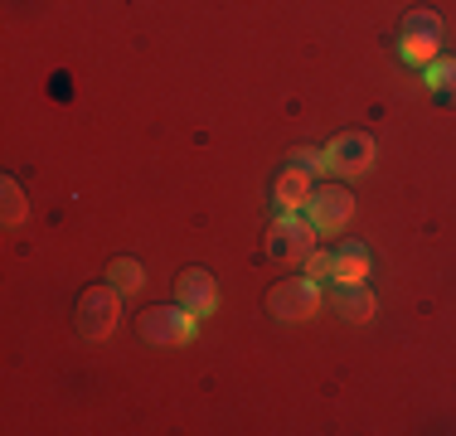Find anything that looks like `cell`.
Segmentation results:
<instances>
[{
    "label": "cell",
    "instance_id": "obj_1",
    "mask_svg": "<svg viewBox=\"0 0 456 436\" xmlns=\"http://www.w3.org/2000/svg\"><path fill=\"white\" fill-rule=\"evenodd\" d=\"M316 238H321V228L306 214H277L273 233H267V253L277 262H306L316 253Z\"/></svg>",
    "mask_w": 456,
    "mask_h": 436
},
{
    "label": "cell",
    "instance_id": "obj_2",
    "mask_svg": "<svg viewBox=\"0 0 456 436\" xmlns=\"http://www.w3.org/2000/svg\"><path fill=\"white\" fill-rule=\"evenodd\" d=\"M267 311H273L277 320H311V315L321 311V281H311L306 271L277 281V287L267 291Z\"/></svg>",
    "mask_w": 456,
    "mask_h": 436
},
{
    "label": "cell",
    "instance_id": "obj_3",
    "mask_svg": "<svg viewBox=\"0 0 456 436\" xmlns=\"http://www.w3.org/2000/svg\"><path fill=\"white\" fill-rule=\"evenodd\" d=\"M194 325H200V315L184 311V305H151V311H141V340L151 344H190L194 340Z\"/></svg>",
    "mask_w": 456,
    "mask_h": 436
},
{
    "label": "cell",
    "instance_id": "obj_4",
    "mask_svg": "<svg viewBox=\"0 0 456 436\" xmlns=\"http://www.w3.org/2000/svg\"><path fill=\"white\" fill-rule=\"evenodd\" d=\"M379 146L369 131H340V136L325 146V166H330V174H340V180H350V174H364L369 166H374Z\"/></svg>",
    "mask_w": 456,
    "mask_h": 436
},
{
    "label": "cell",
    "instance_id": "obj_5",
    "mask_svg": "<svg viewBox=\"0 0 456 436\" xmlns=\"http://www.w3.org/2000/svg\"><path fill=\"white\" fill-rule=\"evenodd\" d=\"M117 315H122V291H117L112 281H107V287L83 291L78 325H83V335H88V340H107V335L117 330Z\"/></svg>",
    "mask_w": 456,
    "mask_h": 436
},
{
    "label": "cell",
    "instance_id": "obj_6",
    "mask_svg": "<svg viewBox=\"0 0 456 436\" xmlns=\"http://www.w3.org/2000/svg\"><path fill=\"white\" fill-rule=\"evenodd\" d=\"M350 214H354V199H350L345 184H316V190H311L306 218L321 228V233H340V228L350 223Z\"/></svg>",
    "mask_w": 456,
    "mask_h": 436
},
{
    "label": "cell",
    "instance_id": "obj_7",
    "mask_svg": "<svg viewBox=\"0 0 456 436\" xmlns=\"http://www.w3.org/2000/svg\"><path fill=\"white\" fill-rule=\"evenodd\" d=\"M175 301L194 315H209L214 305H219V281H214L209 271L190 267V271H180V281H175Z\"/></svg>",
    "mask_w": 456,
    "mask_h": 436
},
{
    "label": "cell",
    "instance_id": "obj_8",
    "mask_svg": "<svg viewBox=\"0 0 456 436\" xmlns=\"http://www.w3.org/2000/svg\"><path fill=\"white\" fill-rule=\"evenodd\" d=\"M311 174L306 170H297V166H287L277 174V184H273V199H277V214H306V199H311Z\"/></svg>",
    "mask_w": 456,
    "mask_h": 436
},
{
    "label": "cell",
    "instance_id": "obj_9",
    "mask_svg": "<svg viewBox=\"0 0 456 436\" xmlns=\"http://www.w3.org/2000/svg\"><path fill=\"white\" fill-rule=\"evenodd\" d=\"M330 305L345 315V320L364 325L369 315H374V291H369L364 281H330Z\"/></svg>",
    "mask_w": 456,
    "mask_h": 436
},
{
    "label": "cell",
    "instance_id": "obj_10",
    "mask_svg": "<svg viewBox=\"0 0 456 436\" xmlns=\"http://www.w3.org/2000/svg\"><path fill=\"white\" fill-rule=\"evenodd\" d=\"M369 277V247L364 243H340V253H335V281H364Z\"/></svg>",
    "mask_w": 456,
    "mask_h": 436
},
{
    "label": "cell",
    "instance_id": "obj_11",
    "mask_svg": "<svg viewBox=\"0 0 456 436\" xmlns=\"http://www.w3.org/2000/svg\"><path fill=\"white\" fill-rule=\"evenodd\" d=\"M107 281H112L122 296H136V291L146 287V267H141L136 257H117L112 267H107Z\"/></svg>",
    "mask_w": 456,
    "mask_h": 436
},
{
    "label": "cell",
    "instance_id": "obj_12",
    "mask_svg": "<svg viewBox=\"0 0 456 436\" xmlns=\"http://www.w3.org/2000/svg\"><path fill=\"white\" fill-rule=\"evenodd\" d=\"M422 83H428L437 97L456 102V59H432L428 69H422Z\"/></svg>",
    "mask_w": 456,
    "mask_h": 436
},
{
    "label": "cell",
    "instance_id": "obj_13",
    "mask_svg": "<svg viewBox=\"0 0 456 436\" xmlns=\"http://www.w3.org/2000/svg\"><path fill=\"white\" fill-rule=\"evenodd\" d=\"M0 194H5V228H20L29 218V199H25V190H20L15 180H0Z\"/></svg>",
    "mask_w": 456,
    "mask_h": 436
},
{
    "label": "cell",
    "instance_id": "obj_14",
    "mask_svg": "<svg viewBox=\"0 0 456 436\" xmlns=\"http://www.w3.org/2000/svg\"><path fill=\"white\" fill-rule=\"evenodd\" d=\"M398 53H403V63H412V69H428V63L437 59V39L403 35V44H398Z\"/></svg>",
    "mask_w": 456,
    "mask_h": 436
},
{
    "label": "cell",
    "instance_id": "obj_15",
    "mask_svg": "<svg viewBox=\"0 0 456 436\" xmlns=\"http://www.w3.org/2000/svg\"><path fill=\"white\" fill-rule=\"evenodd\" d=\"M403 35H418V39H442V20L432 10H412L403 20Z\"/></svg>",
    "mask_w": 456,
    "mask_h": 436
},
{
    "label": "cell",
    "instance_id": "obj_16",
    "mask_svg": "<svg viewBox=\"0 0 456 436\" xmlns=\"http://www.w3.org/2000/svg\"><path fill=\"white\" fill-rule=\"evenodd\" d=\"M306 277L321 281V287H325V281H335V253H311L306 257Z\"/></svg>",
    "mask_w": 456,
    "mask_h": 436
},
{
    "label": "cell",
    "instance_id": "obj_17",
    "mask_svg": "<svg viewBox=\"0 0 456 436\" xmlns=\"http://www.w3.org/2000/svg\"><path fill=\"white\" fill-rule=\"evenodd\" d=\"M291 166H297V170H306V174H321V170H330V166H325V150H311V146L291 150Z\"/></svg>",
    "mask_w": 456,
    "mask_h": 436
}]
</instances>
